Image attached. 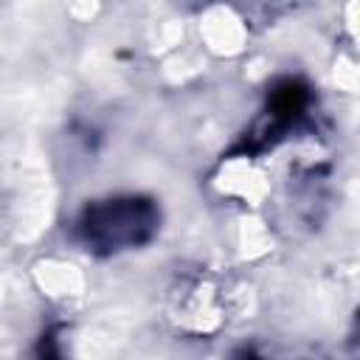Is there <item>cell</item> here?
Here are the masks:
<instances>
[{
	"label": "cell",
	"instance_id": "1",
	"mask_svg": "<svg viewBox=\"0 0 360 360\" xmlns=\"http://www.w3.org/2000/svg\"><path fill=\"white\" fill-rule=\"evenodd\" d=\"M155 222L158 214L146 200H107L84 214L82 231L87 242H93L96 248L118 250V248L141 245L152 233Z\"/></svg>",
	"mask_w": 360,
	"mask_h": 360
}]
</instances>
